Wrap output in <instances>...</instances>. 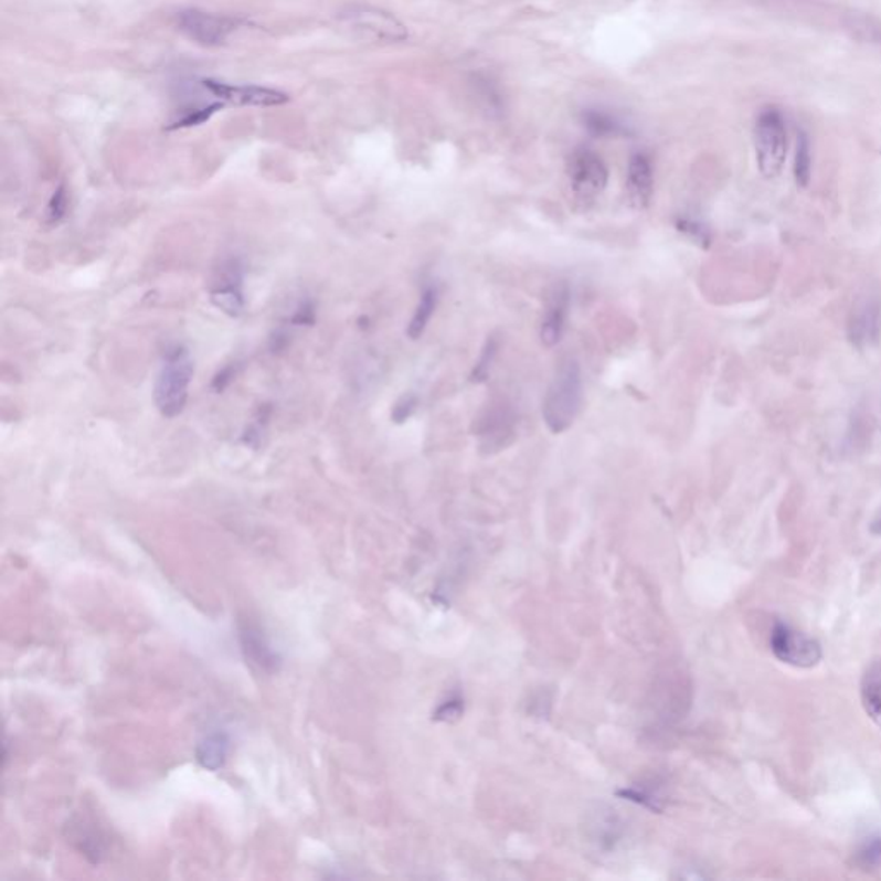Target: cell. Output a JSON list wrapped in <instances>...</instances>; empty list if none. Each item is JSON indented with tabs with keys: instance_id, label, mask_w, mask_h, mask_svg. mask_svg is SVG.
Instances as JSON below:
<instances>
[{
	"instance_id": "obj_1",
	"label": "cell",
	"mask_w": 881,
	"mask_h": 881,
	"mask_svg": "<svg viewBox=\"0 0 881 881\" xmlns=\"http://www.w3.org/2000/svg\"><path fill=\"white\" fill-rule=\"evenodd\" d=\"M582 405V372L577 360L566 359L548 388L542 402V418L553 434H562L574 424Z\"/></svg>"
},
{
	"instance_id": "obj_2",
	"label": "cell",
	"mask_w": 881,
	"mask_h": 881,
	"mask_svg": "<svg viewBox=\"0 0 881 881\" xmlns=\"http://www.w3.org/2000/svg\"><path fill=\"white\" fill-rule=\"evenodd\" d=\"M192 357L183 348L176 347L166 355L153 386V400L157 408L166 418H174L183 414L187 406L190 384H192Z\"/></svg>"
},
{
	"instance_id": "obj_3",
	"label": "cell",
	"mask_w": 881,
	"mask_h": 881,
	"mask_svg": "<svg viewBox=\"0 0 881 881\" xmlns=\"http://www.w3.org/2000/svg\"><path fill=\"white\" fill-rule=\"evenodd\" d=\"M754 145L761 174L768 180L781 174L788 149L787 123L781 109L765 107L761 110L754 126Z\"/></svg>"
},
{
	"instance_id": "obj_4",
	"label": "cell",
	"mask_w": 881,
	"mask_h": 881,
	"mask_svg": "<svg viewBox=\"0 0 881 881\" xmlns=\"http://www.w3.org/2000/svg\"><path fill=\"white\" fill-rule=\"evenodd\" d=\"M340 21L350 32L375 42H402L408 36L406 28L393 14L369 6L344 9Z\"/></svg>"
},
{
	"instance_id": "obj_5",
	"label": "cell",
	"mask_w": 881,
	"mask_h": 881,
	"mask_svg": "<svg viewBox=\"0 0 881 881\" xmlns=\"http://www.w3.org/2000/svg\"><path fill=\"white\" fill-rule=\"evenodd\" d=\"M569 178L575 200L591 203L605 192L608 168L593 150L579 149L570 156Z\"/></svg>"
},
{
	"instance_id": "obj_6",
	"label": "cell",
	"mask_w": 881,
	"mask_h": 881,
	"mask_svg": "<svg viewBox=\"0 0 881 881\" xmlns=\"http://www.w3.org/2000/svg\"><path fill=\"white\" fill-rule=\"evenodd\" d=\"M769 646L776 659L782 664L797 668H813L824 658L818 640L806 634L797 633L787 624H776L769 636Z\"/></svg>"
},
{
	"instance_id": "obj_7",
	"label": "cell",
	"mask_w": 881,
	"mask_h": 881,
	"mask_svg": "<svg viewBox=\"0 0 881 881\" xmlns=\"http://www.w3.org/2000/svg\"><path fill=\"white\" fill-rule=\"evenodd\" d=\"M242 21L238 18L221 17L212 12L199 11V9H188L180 12L178 26L181 32L193 40V42L205 45V47H217L221 43L230 39L231 33L238 30Z\"/></svg>"
},
{
	"instance_id": "obj_8",
	"label": "cell",
	"mask_w": 881,
	"mask_h": 881,
	"mask_svg": "<svg viewBox=\"0 0 881 881\" xmlns=\"http://www.w3.org/2000/svg\"><path fill=\"white\" fill-rule=\"evenodd\" d=\"M200 86L223 106L274 107L283 106L289 100L288 95L266 86L230 85L214 79H203Z\"/></svg>"
},
{
	"instance_id": "obj_9",
	"label": "cell",
	"mask_w": 881,
	"mask_h": 881,
	"mask_svg": "<svg viewBox=\"0 0 881 881\" xmlns=\"http://www.w3.org/2000/svg\"><path fill=\"white\" fill-rule=\"evenodd\" d=\"M238 640L246 664L254 670L266 675H273L279 670L282 656L273 648L264 628L257 622L242 618L238 622Z\"/></svg>"
},
{
	"instance_id": "obj_10",
	"label": "cell",
	"mask_w": 881,
	"mask_h": 881,
	"mask_svg": "<svg viewBox=\"0 0 881 881\" xmlns=\"http://www.w3.org/2000/svg\"><path fill=\"white\" fill-rule=\"evenodd\" d=\"M847 336L852 347L870 350L881 336V304L877 297H864L852 307L847 322Z\"/></svg>"
},
{
	"instance_id": "obj_11",
	"label": "cell",
	"mask_w": 881,
	"mask_h": 881,
	"mask_svg": "<svg viewBox=\"0 0 881 881\" xmlns=\"http://www.w3.org/2000/svg\"><path fill=\"white\" fill-rule=\"evenodd\" d=\"M211 298L219 310L231 317H238L245 308L243 295V270L236 261L224 262L217 279L211 288Z\"/></svg>"
},
{
	"instance_id": "obj_12",
	"label": "cell",
	"mask_w": 881,
	"mask_h": 881,
	"mask_svg": "<svg viewBox=\"0 0 881 881\" xmlns=\"http://www.w3.org/2000/svg\"><path fill=\"white\" fill-rule=\"evenodd\" d=\"M570 308V288L565 283H560L548 298L546 312L542 317L541 341L544 347L551 348L562 341L565 331L566 317Z\"/></svg>"
},
{
	"instance_id": "obj_13",
	"label": "cell",
	"mask_w": 881,
	"mask_h": 881,
	"mask_svg": "<svg viewBox=\"0 0 881 881\" xmlns=\"http://www.w3.org/2000/svg\"><path fill=\"white\" fill-rule=\"evenodd\" d=\"M67 830H70V840L73 842V846H75L88 861L98 864V862H102V859L106 858L107 849H109V842H107V840L109 839H107L106 834H104L94 821H91V819L75 818L71 821Z\"/></svg>"
},
{
	"instance_id": "obj_14",
	"label": "cell",
	"mask_w": 881,
	"mask_h": 881,
	"mask_svg": "<svg viewBox=\"0 0 881 881\" xmlns=\"http://www.w3.org/2000/svg\"><path fill=\"white\" fill-rule=\"evenodd\" d=\"M628 200L637 211L648 208L652 197L651 160L644 153H636L628 162L627 172Z\"/></svg>"
},
{
	"instance_id": "obj_15",
	"label": "cell",
	"mask_w": 881,
	"mask_h": 881,
	"mask_svg": "<svg viewBox=\"0 0 881 881\" xmlns=\"http://www.w3.org/2000/svg\"><path fill=\"white\" fill-rule=\"evenodd\" d=\"M230 737L223 730L209 732L197 744L195 756L199 765L209 769V772H217V769L223 768L227 754H230Z\"/></svg>"
},
{
	"instance_id": "obj_16",
	"label": "cell",
	"mask_w": 881,
	"mask_h": 881,
	"mask_svg": "<svg viewBox=\"0 0 881 881\" xmlns=\"http://www.w3.org/2000/svg\"><path fill=\"white\" fill-rule=\"evenodd\" d=\"M861 699L868 717L881 729V661L866 668L861 680Z\"/></svg>"
},
{
	"instance_id": "obj_17",
	"label": "cell",
	"mask_w": 881,
	"mask_h": 881,
	"mask_svg": "<svg viewBox=\"0 0 881 881\" xmlns=\"http://www.w3.org/2000/svg\"><path fill=\"white\" fill-rule=\"evenodd\" d=\"M582 123H584L585 129L594 137H625V135H630V129L625 126L620 117L603 109H585L582 113Z\"/></svg>"
},
{
	"instance_id": "obj_18",
	"label": "cell",
	"mask_w": 881,
	"mask_h": 881,
	"mask_svg": "<svg viewBox=\"0 0 881 881\" xmlns=\"http://www.w3.org/2000/svg\"><path fill=\"white\" fill-rule=\"evenodd\" d=\"M510 417L505 414L503 410H496L489 417L484 421L482 433H480V446L488 453L498 452L508 445L505 437L513 434V425H511Z\"/></svg>"
},
{
	"instance_id": "obj_19",
	"label": "cell",
	"mask_w": 881,
	"mask_h": 881,
	"mask_svg": "<svg viewBox=\"0 0 881 881\" xmlns=\"http://www.w3.org/2000/svg\"><path fill=\"white\" fill-rule=\"evenodd\" d=\"M436 286H427V288L422 291L421 301H418L414 317L410 320L408 329H406V335H408L412 340H418V338L424 335L425 328L429 325L431 317H433L434 310H436Z\"/></svg>"
},
{
	"instance_id": "obj_20",
	"label": "cell",
	"mask_w": 881,
	"mask_h": 881,
	"mask_svg": "<svg viewBox=\"0 0 881 881\" xmlns=\"http://www.w3.org/2000/svg\"><path fill=\"white\" fill-rule=\"evenodd\" d=\"M796 181L800 187H806L809 183V176H811V149H809V138L804 131H800L797 137V152H796Z\"/></svg>"
},
{
	"instance_id": "obj_21",
	"label": "cell",
	"mask_w": 881,
	"mask_h": 881,
	"mask_svg": "<svg viewBox=\"0 0 881 881\" xmlns=\"http://www.w3.org/2000/svg\"><path fill=\"white\" fill-rule=\"evenodd\" d=\"M496 353H498V341H496L495 338H491V340L486 341V344H484L479 362L476 363V369H474V383H484V381L488 379L489 369H491L492 360H495Z\"/></svg>"
},
{
	"instance_id": "obj_22",
	"label": "cell",
	"mask_w": 881,
	"mask_h": 881,
	"mask_svg": "<svg viewBox=\"0 0 881 881\" xmlns=\"http://www.w3.org/2000/svg\"><path fill=\"white\" fill-rule=\"evenodd\" d=\"M858 862L862 868H881V837L862 843L858 850Z\"/></svg>"
},
{
	"instance_id": "obj_23",
	"label": "cell",
	"mask_w": 881,
	"mask_h": 881,
	"mask_svg": "<svg viewBox=\"0 0 881 881\" xmlns=\"http://www.w3.org/2000/svg\"><path fill=\"white\" fill-rule=\"evenodd\" d=\"M677 227H679L682 233H686L690 240H694L696 243H701V245L704 246L710 245V233H708L707 227L701 226L698 221H692V219H680L679 223H677Z\"/></svg>"
},
{
	"instance_id": "obj_24",
	"label": "cell",
	"mask_w": 881,
	"mask_h": 881,
	"mask_svg": "<svg viewBox=\"0 0 881 881\" xmlns=\"http://www.w3.org/2000/svg\"><path fill=\"white\" fill-rule=\"evenodd\" d=\"M417 405L418 400L415 394H405V396H402V399L396 402V405L393 406V414H391V417H393L396 424H402L406 418L412 417Z\"/></svg>"
},
{
	"instance_id": "obj_25",
	"label": "cell",
	"mask_w": 881,
	"mask_h": 881,
	"mask_svg": "<svg viewBox=\"0 0 881 881\" xmlns=\"http://www.w3.org/2000/svg\"><path fill=\"white\" fill-rule=\"evenodd\" d=\"M66 190H64V187H59L57 192L52 195L51 203H49V221H51V223H59V221L64 217V214H66Z\"/></svg>"
},
{
	"instance_id": "obj_26",
	"label": "cell",
	"mask_w": 881,
	"mask_h": 881,
	"mask_svg": "<svg viewBox=\"0 0 881 881\" xmlns=\"http://www.w3.org/2000/svg\"><path fill=\"white\" fill-rule=\"evenodd\" d=\"M233 379H234L233 367H226V369H223V371L219 372V374L215 375L214 383H212V386H214L215 391H223L224 388H226L227 384H230L231 381H233Z\"/></svg>"
}]
</instances>
